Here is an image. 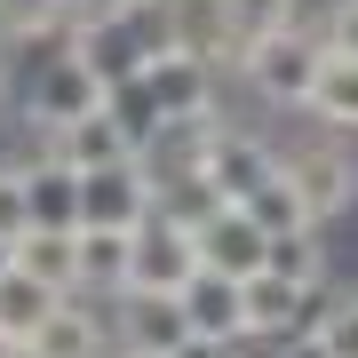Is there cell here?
Segmentation results:
<instances>
[{"label": "cell", "mask_w": 358, "mask_h": 358, "mask_svg": "<svg viewBox=\"0 0 358 358\" xmlns=\"http://www.w3.org/2000/svg\"><path fill=\"white\" fill-rule=\"evenodd\" d=\"M319 64H327L319 24H287V32L247 40V48H239V64H231V80H239L247 96H263L271 112H303L310 88H319Z\"/></svg>", "instance_id": "1"}, {"label": "cell", "mask_w": 358, "mask_h": 358, "mask_svg": "<svg viewBox=\"0 0 358 358\" xmlns=\"http://www.w3.org/2000/svg\"><path fill=\"white\" fill-rule=\"evenodd\" d=\"M103 88H112V80H103L88 56H80V40H72V48L32 56V64H24V128H32V136H56L64 120L96 112Z\"/></svg>", "instance_id": "2"}, {"label": "cell", "mask_w": 358, "mask_h": 358, "mask_svg": "<svg viewBox=\"0 0 358 358\" xmlns=\"http://www.w3.org/2000/svg\"><path fill=\"white\" fill-rule=\"evenodd\" d=\"M287 167V183H294V199H303V215L310 223H343L350 207H358V152H350V136H310V143H294V152H279Z\"/></svg>", "instance_id": "3"}, {"label": "cell", "mask_w": 358, "mask_h": 358, "mask_svg": "<svg viewBox=\"0 0 358 358\" xmlns=\"http://www.w3.org/2000/svg\"><path fill=\"white\" fill-rule=\"evenodd\" d=\"M112 358L128 350V358H167L192 334V319H183V303L176 294H143V287H128V294H112Z\"/></svg>", "instance_id": "4"}, {"label": "cell", "mask_w": 358, "mask_h": 358, "mask_svg": "<svg viewBox=\"0 0 358 358\" xmlns=\"http://www.w3.org/2000/svg\"><path fill=\"white\" fill-rule=\"evenodd\" d=\"M192 271H199V231H183V223H167V215H143V223H136L128 287H143V294H183Z\"/></svg>", "instance_id": "5"}, {"label": "cell", "mask_w": 358, "mask_h": 358, "mask_svg": "<svg viewBox=\"0 0 358 358\" xmlns=\"http://www.w3.org/2000/svg\"><path fill=\"white\" fill-rule=\"evenodd\" d=\"M143 80H152V96H159L167 120H183V112H223V103H215L223 64H207L199 48H159L152 64H143Z\"/></svg>", "instance_id": "6"}, {"label": "cell", "mask_w": 358, "mask_h": 358, "mask_svg": "<svg viewBox=\"0 0 358 358\" xmlns=\"http://www.w3.org/2000/svg\"><path fill=\"white\" fill-rule=\"evenodd\" d=\"M32 350L40 358H112V310H103L96 294H64V303L40 319Z\"/></svg>", "instance_id": "7"}, {"label": "cell", "mask_w": 358, "mask_h": 358, "mask_svg": "<svg viewBox=\"0 0 358 358\" xmlns=\"http://www.w3.org/2000/svg\"><path fill=\"white\" fill-rule=\"evenodd\" d=\"M152 215V176H143L136 159L120 167H96V176H80V223H112V231H136Z\"/></svg>", "instance_id": "8"}, {"label": "cell", "mask_w": 358, "mask_h": 358, "mask_svg": "<svg viewBox=\"0 0 358 358\" xmlns=\"http://www.w3.org/2000/svg\"><path fill=\"white\" fill-rule=\"evenodd\" d=\"M263 247H271V231L247 215L239 199L215 207V215L199 223V263H207V271H223V279H255V271H263Z\"/></svg>", "instance_id": "9"}, {"label": "cell", "mask_w": 358, "mask_h": 358, "mask_svg": "<svg viewBox=\"0 0 358 358\" xmlns=\"http://www.w3.org/2000/svg\"><path fill=\"white\" fill-rule=\"evenodd\" d=\"M183 319H192V334H207V343H239L247 334V303H239V279H223V271H192L183 279Z\"/></svg>", "instance_id": "10"}, {"label": "cell", "mask_w": 358, "mask_h": 358, "mask_svg": "<svg viewBox=\"0 0 358 358\" xmlns=\"http://www.w3.org/2000/svg\"><path fill=\"white\" fill-rule=\"evenodd\" d=\"M48 152L64 159V167H80V176H96V167H120V159H136V143H128V128H120L112 112H80V120H64V128L48 136Z\"/></svg>", "instance_id": "11"}, {"label": "cell", "mask_w": 358, "mask_h": 358, "mask_svg": "<svg viewBox=\"0 0 358 358\" xmlns=\"http://www.w3.org/2000/svg\"><path fill=\"white\" fill-rule=\"evenodd\" d=\"M271 167H279V152H271L263 136H247V128H215V143H207V183H215L223 199H247L255 192V183L271 176Z\"/></svg>", "instance_id": "12"}, {"label": "cell", "mask_w": 358, "mask_h": 358, "mask_svg": "<svg viewBox=\"0 0 358 358\" xmlns=\"http://www.w3.org/2000/svg\"><path fill=\"white\" fill-rule=\"evenodd\" d=\"M128 263H136V231H112V223H80V287L72 294H128Z\"/></svg>", "instance_id": "13"}, {"label": "cell", "mask_w": 358, "mask_h": 358, "mask_svg": "<svg viewBox=\"0 0 358 358\" xmlns=\"http://www.w3.org/2000/svg\"><path fill=\"white\" fill-rule=\"evenodd\" d=\"M8 255L16 271H32V279H48V287H80V231H56V223H24L8 239Z\"/></svg>", "instance_id": "14"}, {"label": "cell", "mask_w": 358, "mask_h": 358, "mask_svg": "<svg viewBox=\"0 0 358 358\" xmlns=\"http://www.w3.org/2000/svg\"><path fill=\"white\" fill-rule=\"evenodd\" d=\"M303 120H319L327 136H358V56H334V48H327L319 88H310Z\"/></svg>", "instance_id": "15"}, {"label": "cell", "mask_w": 358, "mask_h": 358, "mask_svg": "<svg viewBox=\"0 0 358 358\" xmlns=\"http://www.w3.org/2000/svg\"><path fill=\"white\" fill-rule=\"evenodd\" d=\"M64 303V287H48V279H32V271H0V334H8V343H32L40 334V319H48V310Z\"/></svg>", "instance_id": "16"}, {"label": "cell", "mask_w": 358, "mask_h": 358, "mask_svg": "<svg viewBox=\"0 0 358 358\" xmlns=\"http://www.w3.org/2000/svg\"><path fill=\"white\" fill-rule=\"evenodd\" d=\"M263 271H279V279H294V287L327 279V223H294V231H271V247H263Z\"/></svg>", "instance_id": "17"}, {"label": "cell", "mask_w": 358, "mask_h": 358, "mask_svg": "<svg viewBox=\"0 0 358 358\" xmlns=\"http://www.w3.org/2000/svg\"><path fill=\"white\" fill-rule=\"evenodd\" d=\"M215 207H231L215 183H207V167L199 176H176V183H159L152 192V215H167V223H183V231H199L207 215H215Z\"/></svg>", "instance_id": "18"}, {"label": "cell", "mask_w": 358, "mask_h": 358, "mask_svg": "<svg viewBox=\"0 0 358 358\" xmlns=\"http://www.w3.org/2000/svg\"><path fill=\"white\" fill-rule=\"evenodd\" d=\"M103 112H112L120 120V128H128V143H143V136H152L159 128V96H152V80H143V72H128V80H112V88H103Z\"/></svg>", "instance_id": "19"}, {"label": "cell", "mask_w": 358, "mask_h": 358, "mask_svg": "<svg viewBox=\"0 0 358 358\" xmlns=\"http://www.w3.org/2000/svg\"><path fill=\"white\" fill-rule=\"evenodd\" d=\"M223 24H231V48H247V40H263V32L303 24V0H223Z\"/></svg>", "instance_id": "20"}, {"label": "cell", "mask_w": 358, "mask_h": 358, "mask_svg": "<svg viewBox=\"0 0 358 358\" xmlns=\"http://www.w3.org/2000/svg\"><path fill=\"white\" fill-rule=\"evenodd\" d=\"M239 207H247L263 231H294V223H310V215H303V199H294V183H287V167H271V176H263Z\"/></svg>", "instance_id": "21"}, {"label": "cell", "mask_w": 358, "mask_h": 358, "mask_svg": "<svg viewBox=\"0 0 358 358\" xmlns=\"http://www.w3.org/2000/svg\"><path fill=\"white\" fill-rule=\"evenodd\" d=\"M310 334L327 343V358H358V287H334Z\"/></svg>", "instance_id": "22"}, {"label": "cell", "mask_w": 358, "mask_h": 358, "mask_svg": "<svg viewBox=\"0 0 358 358\" xmlns=\"http://www.w3.org/2000/svg\"><path fill=\"white\" fill-rule=\"evenodd\" d=\"M56 24H64V0H0V48H16L32 32H56Z\"/></svg>", "instance_id": "23"}, {"label": "cell", "mask_w": 358, "mask_h": 358, "mask_svg": "<svg viewBox=\"0 0 358 358\" xmlns=\"http://www.w3.org/2000/svg\"><path fill=\"white\" fill-rule=\"evenodd\" d=\"M319 40L334 56H358V0H327V16H319Z\"/></svg>", "instance_id": "24"}, {"label": "cell", "mask_w": 358, "mask_h": 358, "mask_svg": "<svg viewBox=\"0 0 358 358\" xmlns=\"http://www.w3.org/2000/svg\"><path fill=\"white\" fill-rule=\"evenodd\" d=\"M32 215H24V176H16V159H0V239H16Z\"/></svg>", "instance_id": "25"}, {"label": "cell", "mask_w": 358, "mask_h": 358, "mask_svg": "<svg viewBox=\"0 0 358 358\" xmlns=\"http://www.w3.org/2000/svg\"><path fill=\"white\" fill-rule=\"evenodd\" d=\"M167 358H247V350H239V343H207V334H183Z\"/></svg>", "instance_id": "26"}, {"label": "cell", "mask_w": 358, "mask_h": 358, "mask_svg": "<svg viewBox=\"0 0 358 358\" xmlns=\"http://www.w3.org/2000/svg\"><path fill=\"white\" fill-rule=\"evenodd\" d=\"M8 263H16V255H8V239H0V271H8Z\"/></svg>", "instance_id": "27"}, {"label": "cell", "mask_w": 358, "mask_h": 358, "mask_svg": "<svg viewBox=\"0 0 358 358\" xmlns=\"http://www.w3.org/2000/svg\"><path fill=\"white\" fill-rule=\"evenodd\" d=\"M0 358H8V334H0Z\"/></svg>", "instance_id": "28"}, {"label": "cell", "mask_w": 358, "mask_h": 358, "mask_svg": "<svg viewBox=\"0 0 358 358\" xmlns=\"http://www.w3.org/2000/svg\"><path fill=\"white\" fill-rule=\"evenodd\" d=\"M0 159H8V152H0Z\"/></svg>", "instance_id": "29"}, {"label": "cell", "mask_w": 358, "mask_h": 358, "mask_svg": "<svg viewBox=\"0 0 358 358\" xmlns=\"http://www.w3.org/2000/svg\"><path fill=\"white\" fill-rule=\"evenodd\" d=\"M120 358H128V350H120Z\"/></svg>", "instance_id": "30"}]
</instances>
